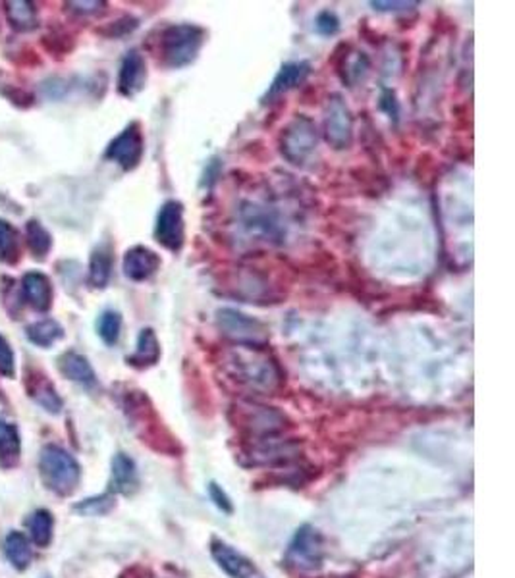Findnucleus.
Listing matches in <instances>:
<instances>
[{
  "label": "nucleus",
  "mask_w": 515,
  "mask_h": 578,
  "mask_svg": "<svg viewBox=\"0 0 515 578\" xmlns=\"http://www.w3.org/2000/svg\"><path fill=\"white\" fill-rule=\"evenodd\" d=\"M221 367L230 380L248 388L251 393L273 395L284 384V372L266 349L231 347V349L224 351Z\"/></svg>",
  "instance_id": "1"
},
{
  "label": "nucleus",
  "mask_w": 515,
  "mask_h": 578,
  "mask_svg": "<svg viewBox=\"0 0 515 578\" xmlns=\"http://www.w3.org/2000/svg\"><path fill=\"white\" fill-rule=\"evenodd\" d=\"M207 43V30L197 23H170L159 33L157 58L164 68L191 66Z\"/></svg>",
  "instance_id": "2"
},
{
  "label": "nucleus",
  "mask_w": 515,
  "mask_h": 578,
  "mask_svg": "<svg viewBox=\"0 0 515 578\" xmlns=\"http://www.w3.org/2000/svg\"><path fill=\"white\" fill-rule=\"evenodd\" d=\"M39 472L41 480L50 492L68 497L72 496L82 480V467L75 457L60 445H45L39 455Z\"/></svg>",
  "instance_id": "3"
},
{
  "label": "nucleus",
  "mask_w": 515,
  "mask_h": 578,
  "mask_svg": "<svg viewBox=\"0 0 515 578\" xmlns=\"http://www.w3.org/2000/svg\"><path fill=\"white\" fill-rule=\"evenodd\" d=\"M214 324L221 336L231 347H251V349H266L270 343V330L261 320L231 306H221L214 313Z\"/></svg>",
  "instance_id": "4"
},
{
  "label": "nucleus",
  "mask_w": 515,
  "mask_h": 578,
  "mask_svg": "<svg viewBox=\"0 0 515 578\" xmlns=\"http://www.w3.org/2000/svg\"><path fill=\"white\" fill-rule=\"evenodd\" d=\"M231 415H236V427L255 438H268V436H280L288 428V417L280 413L276 407L261 405L255 401H240L231 407Z\"/></svg>",
  "instance_id": "5"
},
{
  "label": "nucleus",
  "mask_w": 515,
  "mask_h": 578,
  "mask_svg": "<svg viewBox=\"0 0 515 578\" xmlns=\"http://www.w3.org/2000/svg\"><path fill=\"white\" fill-rule=\"evenodd\" d=\"M319 143V132L315 122L305 114H298L286 124L280 134V152L290 164L303 166L315 152Z\"/></svg>",
  "instance_id": "6"
},
{
  "label": "nucleus",
  "mask_w": 515,
  "mask_h": 578,
  "mask_svg": "<svg viewBox=\"0 0 515 578\" xmlns=\"http://www.w3.org/2000/svg\"><path fill=\"white\" fill-rule=\"evenodd\" d=\"M184 203L169 199L162 203L154 222V241L170 253H179L186 246V218Z\"/></svg>",
  "instance_id": "7"
},
{
  "label": "nucleus",
  "mask_w": 515,
  "mask_h": 578,
  "mask_svg": "<svg viewBox=\"0 0 515 578\" xmlns=\"http://www.w3.org/2000/svg\"><path fill=\"white\" fill-rule=\"evenodd\" d=\"M145 135L139 122H130L105 149V159L118 164L124 172H132L144 160Z\"/></svg>",
  "instance_id": "8"
},
{
  "label": "nucleus",
  "mask_w": 515,
  "mask_h": 578,
  "mask_svg": "<svg viewBox=\"0 0 515 578\" xmlns=\"http://www.w3.org/2000/svg\"><path fill=\"white\" fill-rule=\"evenodd\" d=\"M286 559L300 571H317L323 567L325 561V542L323 536L311 524H303L295 531L288 546Z\"/></svg>",
  "instance_id": "9"
},
{
  "label": "nucleus",
  "mask_w": 515,
  "mask_h": 578,
  "mask_svg": "<svg viewBox=\"0 0 515 578\" xmlns=\"http://www.w3.org/2000/svg\"><path fill=\"white\" fill-rule=\"evenodd\" d=\"M325 139L336 151L350 149L354 143V116L340 95H332L325 110Z\"/></svg>",
  "instance_id": "10"
},
{
  "label": "nucleus",
  "mask_w": 515,
  "mask_h": 578,
  "mask_svg": "<svg viewBox=\"0 0 515 578\" xmlns=\"http://www.w3.org/2000/svg\"><path fill=\"white\" fill-rule=\"evenodd\" d=\"M161 266H162L161 254L147 246L130 247L124 253V259H122L124 276L130 281H135V284L151 280L159 272Z\"/></svg>",
  "instance_id": "11"
},
{
  "label": "nucleus",
  "mask_w": 515,
  "mask_h": 578,
  "mask_svg": "<svg viewBox=\"0 0 515 578\" xmlns=\"http://www.w3.org/2000/svg\"><path fill=\"white\" fill-rule=\"evenodd\" d=\"M147 62L137 48H132L120 64L118 72V93L126 99H132L141 93L147 85Z\"/></svg>",
  "instance_id": "12"
},
{
  "label": "nucleus",
  "mask_w": 515,
  "mask_h": 578,
  "mask_svg": "<svg viewBox=\"0 0 515 578\" xmlns=\"http://www.w3.org/2000/svg\"><path fill=\"white\" fill-rule=\"evenodd\" d=\"M22 299L37 313H48L53 306L55 289L53 281L39 270H31L22 276Z\"/></svg>",
  "instance_id": "13"
},
{
  "label": "nucleus",
  "mask_w": 515,
  "mask_h": 578,
  "mask_svg": "<svg viewBox=\"0 0 515 578\" xmlns=\"http://www.w3.org/2000/svg\"><path fill=\"white\" fill-rule=\"evenodd\" d=\"M309 73H311V64L305 60L282 64V68L275 75L273 83H270L268 91L263 97V105H270V102L284 97L288 91H292V89L305 83Z\"/></svg>",
  "instance_id": "14"
},
{
  "label": "nucleus",
  "mask_w": 515,
  "mask_h": 578,
  "mask_svg": "<svg viewBox=\"0 0 515 578\" xmlns=\"http://www.w3.org/2000/svg\"><path fill=\"white\" fill-rule=\"evenodd\" d=\"M211 556H213L214 563L218 565V569H221L224 574H228L230 578H253L255 576V565L246 556L240 554L238 549L223 542V539L213 538Z\"/></svg>",
  "instance_id": "15"
},
{
  "label": "nucleus",
  "mask_w": 515,
  "mask_h": 578,
  "mask_svg": "<svg viewBox=\"0 0 515 578\" xmlns=\"http://www.w3.org/2000/svg\"><path fill=\"white\" fill-rule=\"evenodd\" d=\"M58 370L70 382L80 384L87 390L97 388V384H99L97 372L92 367V363H89V358L77 351H66L64 355H60L58 357Z\"/></svg>",
  "instance_id": "16"
},
{
  "label": "nucleus",
  "mask_w": 515,
  "mask_h": 578,
  "mask_svg": "<svg viewBox=\"0 0 515 578\" xmlns=\"http://www.w3.org/2000/svg\"><path fill=\"white\" fill-rule=\"evenodd\" d=\"M114 249L110 241H102L89 256V284L95 289H105L112 278Z\"/></svg>",
  "instance_id": "17"
},
{
  "label": "nucleus",
  "mask_w": 515,
  "mask_h": 578,
  "mask_svg": "<svg viewBox=\"0 0 515 578\" xmlns=\"http://www.w3.org/2000/svg\"><path fill=\"white\" fill-rule=\"evenodd\" d=\"M161 341L157 338V332L153 328H144L139 332L137 343H135V351L126 358L127 365H132L135 368H149L154 367L161 361Z\"/></svg>",
  "instance_id": "18"
},
{
  "label": "nucleus",
  "mask_w": 515,
  "mask_h": 578,
  "mask_svg": "<svg viewBox=\"0 0 515 578\" xmlns=\"http://www.w3.org/2000/svg\"><path fill=\"white\" fill-rule=\"evenodd\" d=\"M22 457V436L14 422L0 418V469L18 467Z\"/></svg>",
  "instance_id": "19"
},
{
  "label": "nucleus",
  "mask_w": 515,
  "mask_h": 578,
  "mask_svg": "<svg viewBox=\"0 0 515 578\" xmlns=\"http://www.w3.org/2000/svg\"><path fill=\"white\" fill-rule=\"evenodd\" d=\"M110 487L116 494H132L137 487V467L130 455L116 453L112 457Z\"/></svg>",
  "instance_id": "20"
},
{
  "label": "nucleus",
  "mask_w": 515,
  "mask_h": 578,
  "mask_svg": "<svg viewBox=\"0 0 515 578\" xmlns=\"http://www.w3.org/2000/svg\"><path fill=\"white\" fill-rule=\"evenodd\" d=\"M4 14L16 31H33L39 25L37 6L33 3H25V0H8L4 3Z\"/></svg>",
  "instance_id": "21"
},
{
  "label": "nucleus",
  "mask_w": 515,
  "mask_h": 578,
  "mask_svg": "<svg viewBox=\"0 0 515 578\" xmlns=\"http://www.w3.org/2000/svg\"><path fill=\"white\" fill-rule=\"evenodd\" d=\"M25 338L41 349H48L64 340V326L55 318H41L25 328Z\"/></svg>",
  "instance_id": "22"
},
{
  "label": "nucleus",
  "mask_w": 515,
  "mask_h": 578,
  "mask_svg": "<svg viewBox=\"0 0 515 578\" xmlns=\"http://www.w3.org/2000/svg\"><path fill=\"white\" fill-rule=\"evenodd\" d=\"M4 556L14 569L18 571L28 569L33 559L31 539L22 532H10L4 539Z\"/></svg>",
  "instance_id": "23"
},
{
  "label": "nucleus",
  "mask_w": 515,
  "mask_h": 578,
  "mask_svg": "<svg viewBox=\"0 0 515 578\" xmlns=\"http://www.w3.org/2000/svg\"><path fill=\"white\" fill-rule=\"evenodd\" d=\"M30 539L37 548H47L53 542L55 534V519L53 513L47 509H37L30 519Z\"/></svg>",
  "instance_id": "24"
},
{
  "label": "nucleus",
  "mask_w": 515,
  "mask_h": 578,
  "mask_svg": "<svg viewBox=\"0 0 515 578\" xmlns=\"http://www.w3.org/2000/svg\"><path fill=\"white\" fill-rule=\"evenodd\" d=\"M22 259L20 231L8 220L0 218V261L14 266Z\"/></svg>",
  "instance_id": "25"
},
{
  "label": "nucleus",
  "mask_w": 515,
  "mask_h": 578,
  "mask_svg": "<svg viewBox=\"0 0 515 578\" xmlns=\"http://www.w3.org/2000/svg\"><path fill=\"white\" fill-rule=\"evenodd\" d=\"M25 241H28V247L37 261L47 259V254L53 249V236L39 220H30L25 224Z\"/></svg>",
  "instance_id": "26"
},
{
  "label": "nucleus",
  "mask_w": 515,
  "mask_h": 578,
  "mask_svg": "<svg viewBox=\"0 0 515 578\" xmlns=\"http://www.w3.org/2000/svg\"><path fill=\"white\" fill-rule=\"evenodd\" d=\"M30 397H33L35 403L41 405L50 415H60V410L64 407L57 388L45 376H41V380L33 378Z\"/></svg>",
  "instance_id": "27"
},
{
  "label": "nucleus",
  "mask_w": 515,
  "mask_h": 578,
  "mask_svg": "<svg viewBox=\"0 0 515 578\" xmlns=\"http://www.w3.org/2000/svg\"><path fill=\"white\" fill-rule=\"evenodd\" d=\"M122 324H124V318L118 311H114V308H107V311H102L97 318V324H95L102 343L109 345V347H114L116 343H118L120 336H122Z\"/></svg>",
  "instance_id": "28"
},
{
  "label": "nucleus",
  "mask_w": 515,
  "mask_h": 578,
  "mask_svg": "<svg viewBox=\"0 0 515 578\" xmlns=\"http://www.w3.org/2000/svg\"><path fill=\"white\" fill-rule=\"evenodd\" d=\"M139 28V20L134 16H122L118 20H114L110 23H107L105 28L97 30L102 37H109V39H120L134 33Z\"/></svg>",
  "instance_id": "29"
},
{
  "label": "nucleus",
  "mask_w": 515,
  "mask_h": 578,
  "mask_svg": "<svg viewBox=\"0 0 515 578\" xmlns=\"http://www.w3.org/2000/svg\"><path fill=\"white\" fill-rule=\"evenodd\" d=\"M0 375L10 380L16 376V357L3 333H0Z\"/></svg>",
  "instance_id": "30"
},
{
  "label": "nucleus",
  "mask_w": 515,
  "mask_h": 578,
  "mask_svg": "<svg viewBox=\"0 0 515 578\" xmlns=\"http://www.w3.org/2000/svg\"><path fill=\"white\" fill-rule=\"evenodd\" d=\"M315 30L323 37L336 35L340 31V18L332 10L319 12V16L315 18Z\"/></svg>",
  "instance_id": "31"
},
{
  "label": "nucleus",
  "mask_w": 515,
  "mask_h": 578,
  "mask_svg": "<svg viewBox=\"0 0 515 578\" xmlns=\"http://www.w3.org/2000/svg\"><path fill=\"white\" fill-rule=\"evenodd\" d=\"M379 108L392 118L394 122L400 120V100H397L396 93L388 87L380 89V97H379Z\"/></svg>",
  "instance_id": "32"
},
{
  "label": "nucleus",
  "mask_w": 515,
  "mask_h": 578,
  "mask_svg": "<svg viewBox=\"0 0 515 578\" xmlns=\"http://www.w3.org/2000/svg\"><path fill=\"white\" fill-rule=\"evenodd\" d=\"M207 490H209V497H211V501L214 504V507L218 511L226 513V515H231V511H234V504H231L230 496L223 490V486H218L216 482H211L207 486Z\"/></svg>",
  "instance_id": "33"
},
{
  "label": "nucleus",
  "mask_w": 515,
  "mask_h": 578,
  "mask_svg": "<svg viewBox=\"0 0 515 578\" xmlns=\"http://www.w3.org/2000/svg\"><path fill=\"white\" fill-rule=\"evenodd\" d=\"M107 3H102V0H89V3H66V8L74 14H80V16H95L100 14V12L107 10Z\"/></svg>",
  "instance_id": "34"
},
{
  "label": "nucleus",
  "mask_w": 515,
  "mask_h": 578,
  "mask_svg": "<svg viewBox=\"0 0 515 578\" xmlns=\"http://www.w3.org/2000/svg\"><path fill=\"white\" fill-rule=\"evenodd\" d=\"M110 507H112V497L100 496L95 499H85L83 504H80L75 509L87 513V515H100V513H107Z\"/></svg>",
  "instance_id": "35"
},
{
  "label": "nucleus",
  "mask_w": 515,
  "mask_h": 578,
  "mask_svg": "<svg viewBox=\"0 0 515 578\" xmlns=\"http://www.w3.org/2000/svg\"><path fill=\"white\" fill-rule=\"evenodd\" d=\"M369 6L375 8L377 12H409V10H414L419 6V3H406V0H402V3H397V0H394V3H386V0H371Z\"/></svg>",
  "instance_id": "36"
},
{
  "label": "nucleus",
  "mask_w": 515,
  "mask_h": 578,
  "mask_svg": "<svg viewBox=\"0 0 515 578\" xmlns=\"http://www.w3.org/2000/svg\"><path fill=\"white\" fill-rule=\"evenodd\" d=\"M41 578H50V576H47V574H45V576H41Z\"/></svg>",
  "instance_id": "37"
}]
</instances>
